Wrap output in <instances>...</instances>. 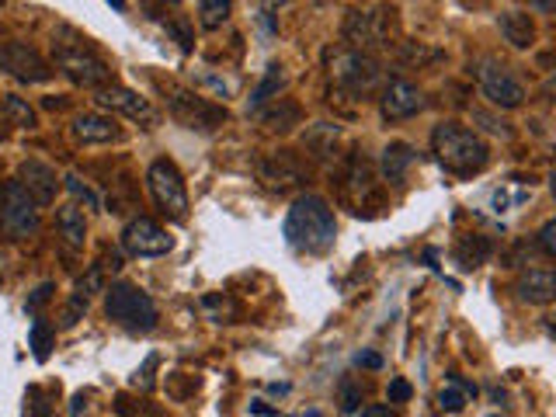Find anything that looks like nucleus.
<instances>
[{
  "mask_svg": "<svg viewBox=\"0 0 556 417\" xmlns=\"http://www.w3.org/2000/svg\"><path fill=\"white\" fill-rule=\"evenodd\" d=\"M282 237H286L292 251L310 254V258H320V254L334 251L337 223H334L331 202L324 195H299L292 202L289 213H286Z\"/></svg>",
  "mask_w": 556,
  "mask_h": 417,
  "instance_id": "obj_1",
  "label": "nucleus"
},
{
  "mask_svg": "<svg viewBox=\"0 0 556 417\" xmlns=\"http://www.w3.org/2000/svg\"><path fill=\"white\" fill-rule=\"evenodd\" d=\"M52 63L56 70L73 81L77 88H88V90H98L111 84V66L108 60L90 45V39H84L80 32H73V28H60L56 35H52Z\"/></svg>",
  "mask_w": 556,
  "mask_h": 417,
  "instance_id": "obj_2",
  "label": "nucleus"
},
{
  "mask_svg": "<svg viewBox=\"0 0 556 417\" xmlns=\"http://www.w3.org/2000/svg\"><path fill=\"white\" fill-rule=\"evenodd\" d=\"M431 150H435L445 171H452L459 177L480 175L490 160L487 143L473 129L459 126V122H438L435 132H431Z\"/></svg>",
  "mask_w": 556,
  "mask_h": 417,
  "instance_id": "obj_3",
  "label": "nucleus"
},
{
  "mask_svg": "<svg viewBox=\"0 0 556 417\" xmlns=\"http://www.w3.org/2000/svg\"><path fill=\"white\" fill-rule=\"evenodd\" d=\"M327 70H331V81L337 84V90L352 94L355 101L372 98L382 88V63H379L372 52H362V49H331L327 52Z\"/></svg>",
  "mask_w": 556,
  "mask_h": 417,
  "instance_id": "obj_4",
  "label": "nucleus"
},
{
  "mask_svg": "<svg viewBox=\"0 0 556 417\" xmlns=\"http://www.w3.org/2000/svg\"><path fill=\"white\" fill-rule=\"evenodd\" d=\"M105 313H108L111 324H118L129 334H150L160 320L156 303L143 292V289L129 286V282H115L105 296Z\"/></svg>",
  "mask_w": 556,
  "mask_h": 417,
  "instance_id": "obj_5",
  "label": "nucleus"
},
{
  "mask_svg": "<svg viewBox=\"0 0 556 417\" xmlns=\"http://www.w3.org/2000/svg\"><path fill=\"white\" fill-rule=\"evenodd\" d=\"M39 233V202L24 192V185L4 181L0 188V237L4 241H32Z\"/></svg>",
  "mask_w": 556,
  "mask_h": 417,
  "instance_id": "obj_6",
  "label": "nucleus"
},
{
  "mask_svg": "<svg viewBox=\"0 0 556 417\" xmlns=\"http://www.w3.org/2000/svg\"><path fill=\"white\" fill-rule=\"evenodd\" d=\"M146 188H150V195H154L156 209H160L167 220H174V223L188 220V188H184V177H181V171L174 167V160H167V156L154 160L150 171H146Z\"/></svg>",
  "mask_w": 556,
  "mask_h": 417,
  "instance_id": "obj_7",
  "label": "nucleus"
},
{
  "mask_svg": "<svg viewBox=\"0 0 556 417\" xmlns=\"http://www.w3.org/2000/svg\"><path fill=\"white\" fill-rule=\"evenodd\" d=\"M167 109H171V115L178 118L184 129H195V132H216L222 122L230 118L222 105L202 98V94H192V90H181V88L167 90Z\"/></svg>",
  "mask_w": 556,
  "mask_h": 417,
  "instance_id": "obj_8",
  "label": "nucleus"
},
{
  "mask_svg": "<svg viewBox=\"0 0 556 417\" xmlns=\"http://www.w3.org/2000/svg\"><path fill=\"white\" fill-rule=\"evenodd\" d=\"M469 70H473L480 90L490 98V105H497V109H518L525 101V84L504 63H497V60L487 56V60H476Z\"/></svg>",
  "mask_w": 556,
  "mask_h": 417,
  "instance_id": "obj_9",
  "label": "nucleus"
},
{
  "mask_svg": "<svg viewBox=\"0 0 556 417\" xmlns=\"http://www.w3.org/2000/svg\"><path fill=\"white\" fill-rule=\"evenodd\" d=\"M390 32H393V11H386V7H379V11H348V18L341 24L344 43L352 49H362V52L382 45L390 39Z\"/></svg>",
  "mask_w": 556,
  "mask_h": 417,
  "instance_id": "obj_10",
  "label": "nucleus"
},
{
  "mask_svg": "<svg viewBox=\"0 0 556 417\" xmlns=\"http://www.w3.org/2000/svg\"><path fill=\"white\" fill-rule=\"evenodd\" d=\"M0 73L14 77L18 84H45L52 77V63L32 45L4 43L0 45Z\"/></svg>",
  "mask_w": 556,
  "mask_h": 417,
  "instance_id": "obj_11",
  "label": "nucleus"
},
{
  "mask_svg": "<svg viewBox=\"0 0 556 417\" xmlns=\"http://www.w3.org/2000/svg\"><path fill=\"white\" fill-rule=\"evenodd\" d=\"M171 247H174V241L167 237V230L156 226L154 220H146V216H136L122 230V251L133 254V258H160Z\"/></svg>",
  "mask_w": 556,
  "mask_h": 417,
  "instance_id": "obj_12",
  "label": "nucleus"
},
{
  "mask_svg": "<svg viewBox=\"0 0 556 417\" xmlns=\"http://www.w3.org/2000/svg\"><path fill=\"white\" fill-rule=\"evenodd\" d=\"M94 101H98L101 109L122 111V115L133 118V122H143L146 129H154L156 126V111L150 109V101L139 98L136 90L122 88V84H105V88H98L94 90Z\"/></svg>",
  "mask_w": 556,
  "mask_h": 417,
  "instance_id": "obj_13",
  "label": "nucleus"
},
{
  "mask_svg": "<svg viewBox=\"0 0 556 417\" xmlns=\"http://www.w3.org/2000/svg\"><path fill=\"white\" fill-rule=\"evenodd\" d=\"M258 177L265 181L271 192H289V188L306 181V167L296 160V154L278 150V154H268L258 160Z\"/></svg>",
  "mask_w": 556,
  "mask_h": 417,
  "instance_id": "obj_14",
  "label": "nucleus"
},
{
  "mask_svg": "<svg viewBox=\"0 0 556 417\" xmlns=\"http://www.w3.org/2000/svg\"><path fill=\"white\" fill-rule=\"evenodd\" d=\"M379 109H382V118L401 122V118H410L424 109V94L410 81H386L382 94H379Z\"/></svg>",
  "mask_w": 556,
  "mask_h": 417,
  "instance_id": "obj_15",
  "label": "nucleus"
},
{
  "mask_svg": "<svg viewBox=\"0 0 556 417\" xmlns=\"http://www.w3.org/2000/svg\"><path fill=\"white\" fill-rule=\"evenodd\" d=\"M18 181L24 185V192L35 198L39 205H52L56 202V192H60V175L45 164V160H24L18 167Z\"/></svg>",
  "mask_w": 556,
  "mask_h": 417,
  "instance_id": "obj_16",
  "label": "nucleus"
},
{
  "mask_svg": "<svg viewBox=\"0 0 556 417\" xmlns=\"http://www.w3.org/2000/svg\"><path fill=\"white\" fill-rule=\"evenodd\" d=\"M514 292H518V299L529 303V307L556 303V271L553 268H529V271L518 275Z\"/></svg>",
  "mask_w": 556,
  "mask_h": 417,
  "instance_id": "obj_17",
  "label": "nucleus"
},
{
  "mask_svg": "<svg viewBox=\"0 0 556 417\" xmlns=\"http://www.w3.org/2000/svg\"><path fill=\"white\" fill-rule=\"evenodd\" d=\"M341 188H344V198L355 205V213L369 209V198H379L376 195V177H372V167H369L365 156H352V164H348V171H344Z\"/></svg>",
  "mask_w": 556,
  "mask_h": 417,
  "instance_id": "obj_18",
  "label": "nucleus"
},
{
  "mask_svg": "<svg viewBox=\"0 0 556 417\" xmlns=\"http://www.w3.org/2000/svg\"><path fill=\"white\" fill-rule=\"evenodd\" d=\"M73 139H80V143H115L122 129L115 126V118L111 115H101V111H84V115H77L73 118Z\"/></svg>",
  "mask_w": 556,
  "mask_h": 417,
  "instance_id": "obj_19",
  "label": "nucleus"
},
{
  "mask_svg": "<svg viewBox=\"0 0 556 417\" xmlns=\"http://www.w3.org/2000/svg\"><path fill=\"white\" fill-rule=\"evenodd\" d=\"M497 28H501V35L514 45V49H529L535 43V22L532 14H525V11H504L501 18H497Z\"/></svg>",
  "mask_w": 556,
  "mask_h": 417,
  "instance_id": "obj_20",
  "label": "nucleus"
},
{
  "mask_svg": "<svg viewBox=\"0 0 556 417\" xmlns=\"http://www.w3.org/2000/svg\"><path fill=\"white\" fill-rule=\"evenodd\" d=\"M337 139H341V126H334V122H313L303 132V150L310 156H316V160H327L334 154V147H337Z\"/></svg>",
  "mask_w": 556,
  "mask_h": 417,
  "instance_id": "obj_21",
  "label": "nucleus"
},
{
  "mask_svg": "<svg viewBox=\"0 0 556 417\" xmlns=\"http://www.w3.org/2000/svg\"><path fill=\"white\" fill-rule=\"evenodd\" d=\"M289 84V73H286V66L282 63H268L265 66V77H261V84L254 88L250 94V111H261L268 101H275L278 98V90Z\"/></svg>",
  "mask_w": 556,
  "mask_h": 417,
  "instance_id": "obj_22",
  "label": "nucleus"
},
{
  "mask_svg": "<svg viewBox=\"0 0 556 417\" xmlns=\"http://www.w3.org/2000/svg\"><path fill=\"white\" fill-rule=\"evenodd\" d=\"M299 115H303L299 105H296V101H286V98H275V101H268L265 109L258 111V118L275 132H289L292 126H299Z\"/></svg>",
  "mask_w": 556,
  "mask_h": 417,
  "instance_id": "obj_23",
  "label": "nucleus"
},
{
  "mask_svg": "<svg viewBox=\"0 0 556 417\" xmlns=\"http://www.w3.org/2000/svg\"><path fill=\"white\" fill-rule=\"evenodd\" d=\"M56 230L70 247H84V241H88V220H84V213L77 205L56 209Z\"/></svg>",
  "mask_w": 556,
  "mask_h": 417,
  "instance_id": "obj_24",
  "label": "nucleus"
},
{
  "mask_svg": "<svg viewBox=\"0 0 556 417\" xmlns=\"http://www.w3.org/2000/svg\"><path fill=\"white\" fill-rule=\"evenodd\" d=\"M410 164H414V147H410V143H390V147L382 150V160H379L386 181H403V175H407Z\"/></svg>",
  "mask_w": 556,
  "mask_h": 417,
  "instance_id": "obj_25",
  "label": "nucleus"
},
{
  "mask_svg": "<svg viewBox=\"0 0 556 417\" xmlns=\"http://www.w3.org/2000/svg\"><path fill=\"white\" fill-rule=\"evenodd\" d=\"M490 254H494V243H490V237H480V233H469V237H463L459 247H456V261L463 264L466 271L480 268Z\"/></svg>",
  "mask_w": 556,
  "mask_h": 417,
  "instance_id": "obj_26",
  "label": "nucleus"
},
{
  "mask_svg": "<svg viewBox=\"0 0 556 417\" xmlns=\"http://www.w3.org/2000/svg\"><path fill=\"white\" fill-rule=\"evenodd\" d=\"M0 109H4V122H7V126H18V129H35V126H39L35 109H32L24 98H18V94H4V98H0Z\"/></svg>",
  "mask_w": 556,
  "mask_h": 417,
  "instance_id": "obj_27",
  "label": "nucleus"
},
{
  "mask_svg": "<svg viewBox=\"0 0 556 417\" xmlns=\"http://www.w3.org/2000/svg\"><path fill=\"white\" fill-rule=\"evenodd\" d=\"M230 11H233V0H202L199 4V24L205 28V32H216V28L226 24Z\"/></svg>",
  "mask_w": 556,
  "mask_h": 417,
  "instance_id": "obj_28",
  "label": "nucleus"
},
{
  "mask_svg": "<svg viewBox=\"0 0 556 417\" xmlns=\"http://www.w3.org/2000/svg\"><path fill=\"white\" fill-rule=\"evenodd\" d=\"M52 341H56V327H52L49 320H35L32 330H28V348H32V355H35L39 362L49 358V352H52Z\"/></svg>",
  "mask_w": 556,
  "mask_h": 417,
  "instance_id": "obj_29",
  "label": "nucleus"
},
{
  "mask_svg": "<svg viewBox=\"0 0 556 417\" xmlns=\"http://www.w3.org/2000/svg\"><path fill=\"white\" fill-rule=\"evenodd\" d=\"M397 60L403 66H424V63H438L442 60V49H431L424 43H401L397 49Z\"/></svg>",
  "mask_w": 556,
  "mask_h": 417,
  "instance_id": "obj_30",
  "label": "nucleus"
},
{
  "mask_svg": "<svg viewBox=\"0 0 556 417\" xmlns=\"http://www.w3.org/2000/svg\"><path fill=\"white\" fill-rule=\"evenodd\" d=\"M164 28L178 39L181 52H192V43H195V35H192V22H188V14H181V11H174V14H167L164 18Z\"/></svg>",
  "mask_w": 556,
  "mask_h": 417,
  "instance_id": "obj_31",
  "label": "nucleus"
},
{
  "mask_svg": "<svg viewBox=\"0 0 556 417\" xmlns=\"http://www.w3.org/2000/svg\"><path fill=\"white\" fill-rule=\"evenodd\" d=\"M466 400H469V396L463 393V386H459V383H456V379L448 375L445 390L438 393V407H442V411H448V414H459V411L466 407Z\"/></svg>",
  "mask_w": 556,
  "mask_h": 417,
  "instance_id": "obj_32",
  "label": "nucleus"
},
{
  "mask_svg": "<svg viewBox=\"0 0 556 417\" xmlns=\"http://www.w3.org/2000/svg\"><path fill=\"white\" fill-rule=\"evenodd\" d=\"M101 289H105V268H101V264H94L88 275H84V279H80V282L73 286V292H80V296L94 299V296H98Z\"/></svg>",
  "mask_w": 556,
  "mask_h": 417,
  "instance_id": "obj_33",
  "label": "nucleus"
},
{
  "mask_svg": "<svg viewBox=\"0 0 556 417\" xmlns=\"http://www.w3.org/2000/svg\"><path fill=\"white\" fill-rule=\"evenodd\" d=\"M63 185L70 188V195L77 198V202H84L88 209H98V205H101V202H98V195H94V188H90V185H84V181H80V175H67V177H63Z\"/></svg>",
  "mask_w": 556,
  "mask_h": 417,
  "instance_id": "obj_34",
  "label": "nucleus"
},
{
  "mask_svg": "<svg viewBox=\"0 0 556 417\" xmlns=\"http://www.w3.org/2000/svg\"><path fill=\"white\" fill-rule=\"evenodd\" d=\"M337 400H341V414H355L358 407H362V386H355L352 379H344L341 390H337Z\"/></svg>",
  "mask_w": 556,
  "mask_h": 417,
  "instance_id": "obj_35",
  "label": "nucleus"
},
{
  "mask_svg": "<svg viewBox=\"0 0 556 417\" xmlns=\"http://www.w3.org/2000/svg\"><path fill=\"white\" fill-rule=\"evenodd\" d=\"M24 417H56L52 414V407H49V400L42 396L39 386H32L28 396H24Z\"/></svg>",
  "mask_w": 556,
  "mask_h": 417,
  "instance_id": "obj_36",
  "label": "nucleus"
},
{
  "mask_svg": "<svg viewBox=\"0 0 556 417\" xmlns=\"http://www.w3.org/2000/svg\"><path fill=\"white\" fill-rule=\"evenodd\" d=\"M202 307L216 309V324H233V317H237V307L230 299H222V296H205Z\"/></svg>",
  "mask_w": 556,
  "mask_h": 417,
  "instance_id": "obj_37",
  "label": "nucleus"
},
{
  "mask_svg": "<svg viewBox=\"0 0 556 417\" xmlns=\"http://www.w3.org/2000/svg\"><path fill=\"white\" fill-rule=\"evenodd\" d=\"M535 247H539L546 258H556V216L542 223V230L535 233Z\"/></svg>",
  "mask_w": 556,
  "mask_h": 417,
  "instance_id": "obj_38",
  "label": "nucleus"
},
{
  "mask_svg": "<svg viewBox=\"0 0 556 417\" xmlns=\"http://www.w3.org/2000/svg\"><path fill=\"white\" fill-rule=\"evenodd\" d=\"M88 307H90L88 296L73 292V296H70V303H67V309H63V327H73V324H77V320L88 313Z\"/></svg>",
  "mask_w": 556,
  "mask_h": 417,
  "instance_id": "obj_39",
  "label": "nucleus"
},
{
  "mask_svg": "<svg viewBox=\"0 0 556 417\" xmlns=\"http://www.w3.org/2000/svg\"><path fill=\"white\" fill-rule=\"evenodd\" d=\"M52 292H56V286H52V282H42V286H39L35 292H32V296H28L24 309H28V313H39V309H42L45 303L52 299Z\"/></svg>",
  "mask_w": 556,
  "mask_h": 417,
  "instance_id": "obj_40",
  "label": "nucleus"
},
{
  "mask_svg": "<svg viewBox=\"0 0 556 417\" xmlns=\"http://www.w3.org/2000/svg\"><path fill=\"white\" fill-rule=\"evenodd\" d=\"M156 362H160V355H150V358H146V365H143V369H136L133 383L139 386V390H154V369H156Z\"/></svg>",
  "mask_w": 556,
  "mask_h": 417,
  "instance_id": "obj_41",
  "label": "nucleus"
},
{
  "mask_svg": "<svg viewBox=\"0 0 556 417\" xmlns=\"http://www.w3.org/2000/svg\"><path fill=\"white\" fill-rule=\"evenodd\" d=\"M146 11L150 18H167V11H181V0H146Z\"/></svg>",
  "mask_w": 556,
  "mask_h": 417,
  "instance_id": "obj_42",
  "label": "nucleus"
},
{
  "mask_svg": "<svg viewBox=\"0 0 556 417\" xmlns=\"http://www.w3.org/2000/svg\"><path fill=\"white\" fill-rule=\"evenodd\" d=\"M410 393H414V390H410L407 379H393V383H390V403H407Z\"/></svg>",
  "mask_w": 556,
  "mask_h": 417,
  "instance_id": "obj_43",
  "label": "nucleus"
},
{
  "mask_svg": "<svg viewBox=\"0 0 556 417\" xmlns=\"http://www.w3.org/2000/svg\"><path fill=\"white\" fill-rule=\"evenodd\" d=\"M355 362H358V365H365V369H382V358H379L376 352H362Z\"/></svg>",
  "mask_w": 556,
  "mask_h": 417,
  "instance_id": "obj_44",
  "label": "nucleus"
},
{
  "mask_svg": "<svg viewBox=\"0 0 556 417\" xmlns=\"http://www.w3.org/2000/svg\"><path fill=\"white\" fill-rule=\"evenodd\" d=\"M362 417H393V411L386 407V403H372V407H365Z\"/></svg>",
  "mask_w": 556,
  "mask_h": 417,
  "instance_id": "obj_45",
  "label": "nucleus"
},
{
  "mask_svg": "<svg viewBox=\"0 0 556 417\" xmlns=\"http://www.w3.org/2000/svg\"><path fill=\"white\" fill-rule=\"evenodd\" d=\"M250 414H258V417H271V414H275V407H268L265 400H250Z\"/></svg>",
  "mask_w": 556,
  "mask_h": 417,
  "instance_id": "obj_46",
  "label": "nucleus"
},
{
  "mask_svg": "<svg viewBox=\"0 0 556 417\" xmlns=\"http://www.w3.org/2000/svg\"><path fill=\"white\" fill-rule=\"evenodd\" d=\"M80 407H84V393H77L73 400H70V414L77 417V414H80Z\"/></svg>",
  "mask_w": 556,
  "mask_h": 417,
  "instance_id": "obj_47",
  "label": "nucleus"
},
{
  "mask_svg": "<svg viewBox=\"0 0 556 417\" xmlns=\"http://www.w3.org/2000/svg\"><path fill=\"white\" fill-rule=\"evenodd\" d=\"M258 4H261V7H265V11H278V7H286V4H289V0H258Z\"/></svg>",
  "mask_w": 556,
  "mask_h": 417,
  "instance_id": "obj_48",
  "label": "nucleus"
},
{
  "mask_svg": "<svg viewBox=\"0 0 556 417\" xmlns=\"http://www.w3.org/2000/svg\"><path fill=\"white\" fill-rule=\"evenodd\" d=\"M546 334H550V337H556V313H550V317H546Z\"/></svg>",
  "mask_w": 556,
  "mask_h": 417,
  "instance_id": "obj_49",
  "label": "nucleus"
},
{
  "mask_svg": "<svg viewBox=\"0 0 556 417\" xmlns=\"http://www.w3.org/2000/svg\"><path fill=\"white\" fill-rule=\"evenodd\" d=\"M546 98H550V101H556V81H550V84H546Z\"/></svg>",
  "mask_w": 556,
  "mask_h": 417,
  "instance_id": "obj_50",
  "label": "nucleus"
},
{
  "mask_svg": "<svg viewBox=\"0 0 556 417\" xmlns=\"http://www.w3.org/2000/svg\"><path fill=\"white\" fill-rule=\"evenodd\" d=\"M111 7H115V11H126V0H108Z\"/></svg>",
  "mask_w": 556,
  "mask_h": 417,
  "instance_id": "obj_51",
  "label": "nucleus"
},
{
  "mask_svg": "<svg viewBox=\"0 0 556 417\" xmlns=\"http://www.w3.org/2000/svg\"><path fill=\"white\" fill-rule=\"evenodd\" d=\"M535 4H539V7H550V4H553V0H535Z\"/></svg>",
  "mask_w": 556,
  "mask_h": 417,
  "instance_id": "obj_52",
  "label": "nucleus"
},
{
  "mask_svg": "<svg viewBox=\"0 0 556 417\" xmlns=\"http://www.w3.org/2000/svg\"><path fill=\"white\" fill-rule=\"evenodd\" d=\"M550 188H553V198H556V175H553V181H550Z\"/></svg>",
  "mask_w": 556,
  "mask_h": 417,
  "instance_id": "obj_53",
  "label": "nucleus"
},
{
  "mask_svg": "<svg viewBox=\"0 0 556 417\" xmlns=\"http://www.w3.org/2000/svg\"><path fill=\"white\" fill-rule=\"evenodd\" d=\"M0 98H4V94H0ZM0 126H7V122H4V109H0Z\"/></svg>",
  "mask_w": 556,
  "mask_h": 417,
  "instance_id": "obj_54",
  "label": "nucleus"
},
{
  "mask_svg": "<svg viewBox=\"0 0 556 417\" xmlns=\"http://www.w3.org/2000/svg\"><path fill=\"white\" fill-rule=\"evenodd\" d=\"M306 417H320V414H316V411H310V414H306Z\"/></svg>",
  "mask_w": 556,
  "mask_h": 417,
  "instance_id": "obj_55",
  "label": "nucleus"
},
{
  "mask_svg": "<svg viewBox=\"0 0 556 417\" xmlns=\"http://www.w3.org/2000/svg\"><path fill=\"white\" fill-rule=\"evenodd\" d=\"M490 417H497V414H490Z\"/></svg>",
  "mask_w": 556,
  "mask_h": 417,
  "instance_id": "obj_56",
  "label": "nucleus"
},
{
  "mask_svg": "<svg viewBox=\"0 0 556 417\" xmlns=\"http://www.w3.org/2000/svg\"><path fill=\"white\" fill-rule=\"evenodd\" d=\"M0 4H4V0H0Z\"/></svg>",
  "mask_w": 556,
  "mask_h": 417,
  "instance_id": "obj_57",
  "label": "nucleus"
}]
</instances>
